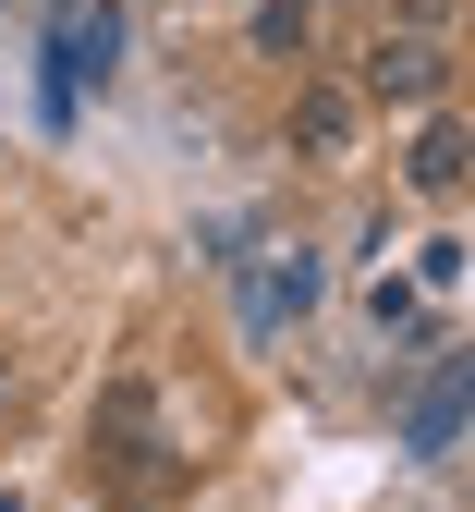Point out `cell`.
Instances as JSON below:
<instances>
[{
    "mask_svg": "<svg viewBox=\"0 0 475 512\" xmlns=\"http://www.w3.org/2000/svg\"><path fill=\"white\" fill-rule=\"evenodd\" d=\"M390 25H451V0H378Z\"/></svg>",
    "mask_w": 475,
    "mask_h": 512,
    "instance_id": "30bf717a",
    "label": "cell"
},
{
    "mask_svg": "<svg viewBox=\"0 0 475 512\" xmlns=\"http://www.w3.org/2000/svg\"><path fill=\"white\" fill-rule=\"evenodd\" d=\"M0 512H25V500H0Z\"/></svg>",
    "mask_w": 475,
    "mask_h": 512,
    "instance_id": "8fae6325",
    "label": "cell"
},
{
    "mask_svg": "<svg viewBox=\"0 0 475 512\" xmlns=\"http://www.w3.org/2000/svg\"><path fill=\"white\" fill-rule=\"evenodd\" d=\"M451 439H463V354L439 330L427 342V391H415V464H451Z\"/></svg>",
    "mask_w": 475,
    "mask_h": 512,
    "instance_id": "277c9868",
    "label": "cell"
},
{
    "mask_svg": "<svg viewBox=\"0 0 475 512\" xmlns=\"http://www.w3.org/2000/svg\"><path fill=\"white\" fill-rule=\"evenodd\" d=\"M244 37H256V61H305L317 49V0H256Z\"/></svg>",
    "mask_w": 475,
    "mask_h": 512,
    "instance_id": "52a82bcc",
    "label": "cell"
},
{
    "mask_svg": "<svg viewBox=\"0 0 475 512\" xmlns=\"http://www.w3.org/2000/svg\"><path fill=\"white\" fill-rule=\"evenodd\" d=\"M354 122H366L354 86H305V98H293V147H305V159H354Z\"/></svg>",
    "mask_w": 475,
    "mask_h": 512,
    "instance_id": "8992f818",
    "label": "cell"
},
{
    "mask_svg": "<svg viewBox=\"0 0 475 512\" xmlns=\"http://www.w3.org/2000/svg\"><path fill=\"white\" fill-rule=\"evenodd\" d=\"M110 61H122V13L110 0H61L49 13V98L74 110L86 86H110Z\"/></svg>",
    "mask_w": 475,
    "mask_h": 512,
    "instance_id": "3957f363",
    "label": "cell"
},
{
    "mask_svg": "<svg viewBox=\"0 0 475 512\" xmlns=\"http://www.w3.org/2000/svg\"><path fill=\"white\" fill-rule=\"evenodd\" d=\"M463 159H475V147H463V110L439 98V110H427V135H415V159H402V183L451 208V196H463Z\"/></svg>",
    "mask_w": 475,
    "mask_h": 512,
    "instance_id": "5b68a950",
    "label": "cell"
},
{
    "mask_svg": "<svg viewBox=\"0 0 475 512\" xmlns=\"http://www.w3.org/2000/svg\"><path fill=\"white\" fill-rule=\"evenodd\" d=\"M415 281H427V293H451V281H463V232H439V244L415 256Z\"/></svg>",
    "mask_w": 475,
    "mask_h": 512,
    "instance_id": "9c48e42d",
    "label": "cell"
},
{
    "mask_svg": "<svg viewBox=\"0 0 475 512\" xmlns=\"http://www.w3.org/2000/svg\"><path fill=\"white\" fill-rule=\"evenodd\" d=\"M354 98H378V110H439V98H451V37H439V25H378Z\"/></svg>",
    "mask_w": 475,
    "mask_h": 512,
    "instance_id": "7a4b0ae2",
    "label": "cell"
},
{
    "mask_svg": "<svg viewBox=\"0 0 475 512\" xmlns=\"http://www.w3.org/2000/svg\"><path fill=\"white\" fill-rule=\"evenodd\" d=\"M366 317H378V342H390V330H415V281L378 269V281H366Z\"/></svg>",
    "mask_w": 475,
    "mask_h": 512,
    "instance_id": "ba28073f",
    "label": "cell"
},
{
    "mask_svg": "<svg viewBox=\"0 0 475 512\" xmlns=\"http://www.w3.org/2000/svg\"><path fill=\"white\" fill-rule=\"evenodd\" d=\"M220 269H232V317H244V342L305 330L317 293H329V256H317V244H256V256H220Z\"/></svg>",
    "mask_w": 475,
    "mask_h": 512,
    "instance_id": "6da1fadb",
    "label": "cell"
}]
</instances>
